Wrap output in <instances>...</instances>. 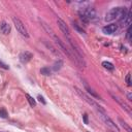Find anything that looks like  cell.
<instances>
[{
  "instance_id": "obj_2",
  "label": "cell",
  "mask_w": 132,
  "mask_h": 132,
  "mask_svg": "<svg viewBox=\"0 0 132 132\" xmlns=\"http://www.w3.org/2000/svg\"><path fill=\"white\" fill-rule=\"evenodd\" d=\"M12 22H14V25H15L16 29L18 30V32H19L22 36L28 38L29 37V34H28L27 29H26V27H25V25L23 24V22H22L20 19L16 18V17H12Z\"/></svg>"
},
{
  "instance_id": "obj_17",
  "label": "cell",
  "mask_w": 132,
  "mask_h": 132,
  "mask_svg": "<svg viewBox=\"0 0 132 132\" xmlns=\"http://www.w3.org/2000/svg\"><path fill=\"white\" fill-rule=\"evenodd\" d=\"M40 73L43 74V75H51V70L47 67H43L40 69Z\"/></svg>"
},
{
  "instance_id": "obj_22",
  "label": "cell",
  "mask_w": 132,
  "mask_h": 132,
  "mask_svg": "<svg viewBox=\"0 0 132 132\" xmlns=\"http://www.w3.org/2000/svg\"><path fill=\"white\" fill-rule=\"evenodd\" d=\"M127 38H128V40H131V27L130 26L128 27V30H127Z\"/></svg>"
},
{
  "instance_id": "obj_18",
  "label": "cell",
  "mask_w": 132,
  "mask_h": 132,
  "mask_svg": "<svg viewBox=\"0 0 132 132\" xmlns=\"http://www.w3.org/2000/svg\"><path fill=\"white\" fill-rule=\"evenodd\" d=\"M72 26H73V28L75 29L77 32H80L81 34H85V30H84L83 28H81V27H80V26H78L77 24H73Z\"/></svg>"
},
{
  "instance_id": "obj_20",
  "label": "cell",
  "mask_w": 132,
  "mask_h": 132,
  "mask_svg": "<svg viewBox=\"0 0 132 132\" xmlns=\"http://www.w3.org/2000/svg\"><path fill=\"white\" fill-rule=\"evenodd\" d=\"M0 117L3 118V119L7 118V113H6V111L4 108H0Z\"/></svg>"
},
{
  "instance_id": "obj_8",
  "label": "cell",
  "mask_w": 132,
  "mask_h": 132,
  "mask_svg": "<svg viewBox=\"0 0 132 132\" xmlns=\"http://www.w3.org/2000/svg\"><path fill=\"white\" fill-rule=\"evenodd\" d=\"M118 30V25L116 24H109L107 26H104L102 28V31L104 34H113Z\"/></svg>"
},
{
  "instance_id": "obj_16",
  "label": "cell",
  "mask_w": 132,
  "mask_h": 132,
  "mask_svg": "<svg viewBox=\"0 0 132 132\" xmlns=\"http://www.w3.org/2000/svg\"><path fill=\"white\" fill-rule=\"evenodd\" d=\"M102 66H103L104 68L109 69V70H113V65L111 62H107V61H104V62H102Z\"/></svg>"
},
{
  "instance_id": "obj_19",
  "label": "cell",
  "mask_w": 132,
  "mask_h": 132,
  "mask_svg": "<svg viewBox=\"0 0 132 132\" xmlns=\"http://www.w3.org/2000/svg\"><path fill=\"white\" fill-rule=\"evenodd\" d=\"M62 65H63L62 61H61V60H59L58 62H56V63L54 64V70H59L61 67H62Z\"/></svg>"
},
{
  "instance_id": "obj_24",
  "label": "cell",
  "mask_w": 132,
  "mask_h": 132,
  "mask_svg": "<svg viewBox=\"0 0 132 132\" xmlns=\"http://www.w3.org/2000/svg\"><path fill=\"white\" fill-rule=\"evenodd\" d=\"M0 66H1L2 68H4V69H8V66L6 65V64H4V63H2L1 61H0Z\"/></svg>"
},
{
  "instance_id": "obj_1",
  "label": "cell",
  "mask_w": 132,
  "mask_h": 132,
  "mask_svg": "<svg viewBox=\"0 0 132 132\" xmlns=\"http://www.w3.org/2000/svg\"><path fill=\"white\" fill-rule=\"evenodd\" d=\"M53 37H54V39H55V41H56V43L57 45H58V47H59V49L61 50V51H63L64 53L66 55L68 56V58L69 59H71L72 61H74V62H75V64H77L78 65V62H77V60H76V58H75V56H74L73 54H72V52L70 51V50H68V47H66V45L65 43L61 40V39L57 36V35H53Z\"/></svg>"
},
{
  "instance_id": "obj_15",
  "label": "cell",
  "mask_w": 132,
  "mask_h": 132,
  "mask_svg": "<svg viewBox=\"0 0 132 132\" xmlns=\"http://www.w3.org/2000/svg\"><path fill=\"white\" fill-rule=\"evenodd\" d=\"M26 98H27L28 102L30 103V105H31V106H35V105H36V102H35L34 98H33V97H31V96H30L29 94H26Z\"/></svg>"
},
{
  "instance_id": "obj_25",
  "label": "cell",
  "mask_w": 132,
  "mask_h": 132,
  "mask_svg": "<svg viewBox=\"0 0 132 132\" xmlns=\"http://www.w3.org/2000/svg\"><path fill=\"white\" fill-rule=\"evenodd\" d=\"M38 100H39V101H40V102H42L43 104H46V101H45V100H43V98L41 97V96H38Z\"/></svg>"
},
{
  "instance_id": "obj_7",
  "label": "cell",
  "mask_w": 132,
  "mask_h": 132,
  "mask_svg": "<svg viewBox=\"0 0 132 132\" xmlns=\"http://www.w3.org/2000/svg\"><path fill=\"white\" fill-rule=\"evenodd\" d=\"M111 95H112V97L113 98V100H115V101H117V102H118L119 104L121 105V106H122V108H123V109H125V111H126L127 113H128L129 115H131V113H132V112H131V108L129 107V105H128V104H127V103H125L124 101H123V100H121L120 98L118 97V96L113 95V93H111Z\"/></svg>"
},
{
  "instance_id": "obj_12",
  "label": "cell",
  "mask_w": 132,
  "mask_h": 132,
  "mask_svg": "<svg viewBox=\"0 0 132 132\" xmlns=\"http://www.w3.org/2000/svg\"><path fill=\"white\" fill-rule=\"evenodd\" d=\"M85 87H86V90L88 91V93H89V94L92 96V97H94V98H97V99H101V98H100V96H99L97 93H96V92H94L93 90H92L91 88H89V86H88L87 84H85Z\"/></svg>"
},
{
  "instance_id": "obj_10",
  "label": "cell",
  "mask_w": 132,
  "mask_h": 132,
  "mask_svg": "<svg viewBox=\"0 0 132 132\" xmlns=\"http://www.w3.org/2000/svg\"><path fill=\"white\" fill-rule=\"evenodd\" d=\"M32 58V54L31 53H29V52H24V53H22V54L20 55V60H21V62H23V63H26V62H28V61H30Z\"/></svg>"
},
{
  "instance_id": "obj_26",
  "label": "cell",
  "mask_w": 132,
  "mask_h": 132,
  "mask_svg": "<svg viewBox=\"0 0 132 132\" xmlns=\"http://www.w3.org/2000/svg\"><path fill=\"white\" fill-rule=\"evenodd\" d=\"M127 96H128V99H129V100H132V95H131V93H129Z\"/></svg>"
},
{
  "instance_id": "obj_9",
  "label": "cell",
  "mask_w": 132,
  "mask_h": 132,
  "mask_svg": "<svg viewBox=\"0 0 132 132\" xmlns=\"http://www.w3.org/2000/svg\"><path fill=\"white\" fill-rule=\"evenodd\" d=\"M0 32L3 33L4 35H7L10 32V25L4 21L1 22V24H0Z\"/></svg>"
},
{
  "instance_id": "obj_23",
  "label": "cell",
  "mask_w": 132,
  "mask_h": 132,
  "mask_svg": "<svg viewBox=\"0 0 132 132\" xmlns=\"http://www.w3.org/2000/svg\"><path fill=\"white\" fill-rule=\"evenodd\" d=\"M83 118H84V122H85V124H88V116H87V113H85V115L83 116Z\"/></svg>"
},
{
  "instance_id": "obj_6",
  "label": "cell",
  "mask_w": 132,
  "mask_h": 132,
  "mask_svg": "<svg viewBox=\"0 0 132 132\" xmlns=\"http://www.w3.org/2000/svg\"><path fill=\"white\" fill-rule=\"evenodd\" d=\"M57 23H58V26H59V28L60 30L62 31L65 35H66V37H70V31H69V28H68V26L66 25V23L62 20V19H60V18H58L57 19Z\"/></svg>"
},
{
  "instance_id": "obj_11",
  "label": "cell",
  "mask_w": 132,
  "mask_h": 132,
  "mask_svg": "<svg viewBox=\"0 0 132 132\" xmlns=\"http://www.w3.org/2000/svg\"><path fill=\"white\" fill-rule=\"evenodd\" d=\"M45 42V45H46V47H47V49H49L53 54L54 55H56V56H59V57H61V54H60V52H59V50H57L56 47H53V45L52 43H50V42H47V41H43Z\"/></svg>"
},
{
  "instance_id": "obj_21",
  "label": "cell",
  "mask_w": 132,
  "mask_h": 132,
  "mask_svg": "<svg viewBox=\"0 0 132 132\" xmlns=\"http://www.w3.org/2000/svg\"><path fill=\"white\" fill-rule=\"evenodd\" d=\"M125 80H126V83H127V85H128V86L132 85V84H131V75H130V73L127 74L126 77H125Z\"/></svg>"
},
{
  "instance_id": "obj_4",
  "label": "cell",
  "mask_w": 132,
  "mask_h": 132,
  "mask_svg": "<svg viewBox=\"0 0 132 132\" xmlns=\"http://www.w3.org/2000/svg\"><path fill=\"white\" fill-rule=\"evenodd\" d=\"M122 10V7H115V8H112L111 10H108L106 12V15H105V18L104 20L106 22H112L116 19V18L119 17L120 15V12Z\"/></svg>"
},
{
  "instance_id": "obj_14",
  "label": "cell",
  "mask_w": 132,
  "mask_h": 132,
  "mask_svg": "<svg viewBox=\"0 0 132 132\" xmlns=\"http://www.w3.org/2000/svg\"><path fill=\"white\" fill-rule=\"evenodd\" d=\"M123 22H124V26H129L131 24V11L130 10H128V14H127L126 18Z\"/></svg>"
},
{
  "instance_id": "obj_5",
  "label": "cell",
  "mask_w": 132,
  "mask_h": 132,
  "mask_svg": "<svg viewBox=\"0 0 132 132\" xmlns=\"http://www.w3.org/2000/svg\"><path fill=\"white\" fill-rule=\"evenodd\" d=\"M98 113H99V117L102 119V121H103L107 126H109V127H111V128H113V130L119 131V127L117 126V124H115V122H113L112 119L106 115V113H102V112H98Z\"/></svg>"
},
{
  "instance_id": "obj_3",
  "label": "cell",
  "mask_w": 132,
  "mask_h": 132,
  "mask_svg": "<svg viewBox=\"0 0 132 132\" xmlns=\"http://www.w3.org/2000/svg\"><path fill=\"white\" fill-rule=\"evenodd\" d=\"M74 90L76 91V93H77L78 95H80L82 98H84V100H85V101H87V102L89 103L90 105H92V106H94L96 109H97L98 112H102V113H105V112H104V109H103V108H101V106H100V105H98V104L96 103V102H95V101H94L93 99H90V98L88 97V96H87L85 93H84L83 91H81L80 89H78V88H76V87H75V88H74Z\"/></svg>"
},
{
  "instance_id": "obj_13",
  "label": "cell",
  "mask_w": 132,
  "mask_h": 132,
  "mask_svg": "<svg viewBox=\"0 0 132 132\" xmlns=\"http://www.w3.org/2000/svg\"><path fill=\"white\" fill-rule=\"evenodd\" d=\"M119 122H120V124H121V126L123 127V128H124L127 132H132V129H131V127L127 124V123L125 122V121H123L121 118H119Z\"/></svg>"
}]
</instances>
